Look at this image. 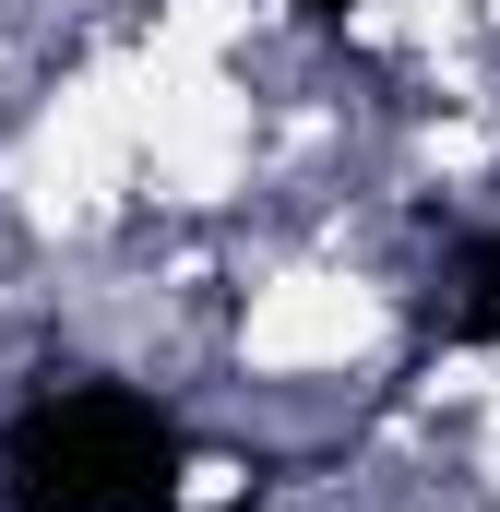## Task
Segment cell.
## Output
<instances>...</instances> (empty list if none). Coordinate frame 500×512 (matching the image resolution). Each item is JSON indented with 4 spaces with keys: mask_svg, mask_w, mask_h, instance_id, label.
I'll list each match as a JSON object with an SVG mask.
<instances>
[{
    "mask_svg": "<svg viewBox=\"0 0 500 512\" xmlns=\"http://www.w3.org/2000/svg\"><path fill=\"white\" fill-rule=\"evenodd\" d=\"M191 429L120 370H48L0 417V512H179Z\"/></svg>",
    "mask_w": 500,
    "mask_h": 512,
    "instance_id": "6da1fadb",
    "label": "cell"
},
{
    "mask_svg": "<svg viewBox=\"0 0 500 512\" xmlns=\"http://www.w3.org/2000/svg\"><path fill=\"white\" fill-rule=\"evenodd\" d=\"M441 286H453V298H441L429 322H441L453 346H500V227H465L453 262H441Z\"/></svg>",
    "mask_w": 500,
    "mask_h": 512,
    "instance_id": "7a4b0ae2",
    "label": "cell"
},
{
    "mask_svg": "<svg viewBox=\"0 0 500 512\" xmlns=\"http://www.w3.org/2000/svg\"><path fill=\"white\" fill-rule=\"evenodd\" d=\"M298 12H310V24H346V12H358V0H298Z\"/></svg>",
    "mask_w": 500,
    "mask_h": 512,
    "instance_id": "3957f363",
    "label": "cell"
}]
</instances>
